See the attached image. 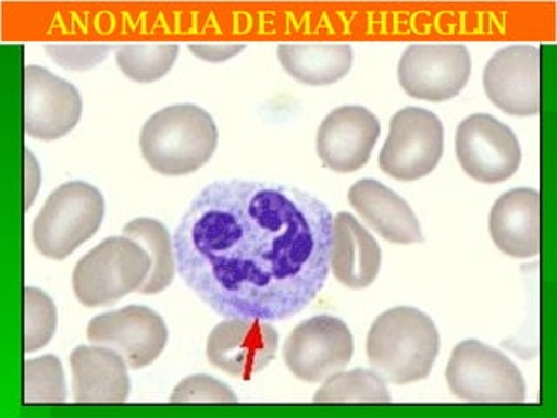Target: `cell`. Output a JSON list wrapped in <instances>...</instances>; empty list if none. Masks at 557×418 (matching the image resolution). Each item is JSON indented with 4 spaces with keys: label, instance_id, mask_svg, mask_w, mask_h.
Masks as SVG:
<instances>
[{
    "label": "cell",
    "instance_id": "1",
    "mask_svg": "<svg viewBox=\"0 0 557 418\" xmlns=\"http://www.w3.org/2000/svg\"><path fill=\"white\" fill-rule=\"evenodd\" d=\"M333 214L301 188L252 180L209 183L173 235L176 269L226 319L283 321L330 275Z\"/></svg>",
    "mask_w": 557,
    "mask_h": 418
},
{
    "label": "cell",
    "instance_id": "2",
    "mask_svg": "<svg viewBox=\"0 0 557 418\" xmlns=\"http://www.w3.org/2000/svg\"><path fill=\"white\" fill-rule=\"evenodd\" d=\"M440 345V331L425 312L394 307L371 324L366 353L385 382L405 385L431 374Z\"/></svg>",
    "mask_w": 557,
    "mask_h": 418
},
{
    "label": "cell",
    "instance_id": "3",
    "mask_svg": "<svg viewBox=\"0 0 557 418\" xmlns=\"http://www.w3.org/2000/svg\"><path fill=\"white\" fill-rule=\"evenodd\" d=\"M218 127L211 113L197 104H171L153 113L139 135L147 164L165 176L200 170L213 157Z\"/></svg>",
    "mask_w": 557,
    "mask_h": 418
},
{
    "label": "cell",
    "instance_id": "4",
    "mask_svg": "<svg viewBox=\"0 0 557 418\" xmlns=\"http://www.w3.org/2000/svg\"><path fill=\"white\" fill-rule=\"evenodd\" d=\"M150 267L148 253L136 241L113 235L77 261L72 286L84 307L96 309L139 292L150 275Z\"/></svg>",
    "mask_w": 557,
    "mask_h": 418
},
{
    "label": "cell",
    "instance_id": "5",
    "mask_svg": "<svg viewBox=\"0 0 557 418\" xmlns=\"http://www.w3.org/2000/svg\"><path fill=\"white\" fill-rule=\"evenodd\" d=\"M104 199L86 182H66L51 192L34 222V244L44 257L63 260L100 231Z\"/></svg>",
    "mask_w": 557,
    "mask_h": 418
},
{
    "label": "cell",
    "instance_id": "6",
    "mask_svg": "<svg viewBox=\"0 0 557 418\" xmlns=\"http://www.w3.org/2000/svg\"><path fill=\"white\" fill-rule=\"evenodd\" d=\"M446 382L453 396L466 403L513 405L527 399V382L516 362L479 340H463L453 348Z\"/></svg>",
    "mask_w": 557,
    "mask_h": 418
},
{
    "label": "cell",
    "instance_id": "7",
    "mask_svg": "<svg viewBox=\"0 0 557 418\" xmlns=\"http://www.w3.org/2000/svg\"><path fill=\"white\" fill-rule=\"evenodd\" d=\"M444 127L434 112L406 107L392 118L387 142L380 152V168L392 179L414 182L440 164Z\"/></svg>",
    "mask_w": 557,
    "mask_h": 418
},
{
    "label": "cell",
    "instance_id": "8",
    "mask_svg": "<svg viewBox=\"0 0 557 418\" xmlns=\"http://www.w3.org/2000/svg\"><path fill=\"white\" fill-rule=\"evenodd\" d=\"M472 60L463 44H411L397 66L399 84L411 98L448 101L469 83Z\"/></svg>",
    "mask_w": 557,
    "mask_h": 418
},
{
    "label": "cell",
    "instance_id": "9",
    "mask_svg": "<svg viewBox=\"0 0 557 418\" xmlns=\"http://www.w3.org/2000/svg\"><path fill=\"white\" fill-rule=\"evenodd\" d=\"M284 362L301 382H324L345 370L354 356V336L342 319L313 316L289 333Z\"/></svg>",
    "mask_w": 557,
    "mask_h": 418
},
{
    "label": "cell",
    "instance_id": "10",
    "mask_svg": "<svg viewBox=\"0 0 557 418\" xmlns=\"http://www.w3.org/2000/svg\"><path fill=\"white\" fill-rule=\"evenodd\" d=\"M455 152L470 179L492 185L509 180L521 164L518 136L490 113H474L460 122Z\"/></svg>",
    "mask_w": 557,
    "mask_h": 418
},
{
    "label": "cell",
    "instance_id": "11",
    "mask_svg": "<svg viewBox=\"0 0 557 418\" xmlns=\"http://www.w3.org/2000/svg\"><path fill=\"white\" fill-rule=\"evenodd\" d=\"M87 339L92 345L121 354L129 370H141L161 356L170 333L156 310L145 305H129L92 318L87 327Z\"/></svg>",
    "mask_w": 557,
    "mask_h": 418
},
{
    "label": "cell",
    "instance_id": "12",
    "mask_svg": "<svg viewBox=\"0 0 557 418\" xmlns=\"http://www.w3.org/2000/svg\"><path fill=\"white\" fill-rule=\"evenodd\" d=\"M484 93L502 112L518 118L540 112V49L535 44H512L487 61Z\"/></svg>",
    "mask_w": 557,
    "mask_h": 418
},
{
    "label": "cell",
    "instance_id": "13",
    "mask_svg": "<svg viewBox=\"0 0 557 418\" xmlns=\"http://www.w3.org/2000/svg\"><path fill=\"white\" fill-rule=\"evenodd\" d=\"M277 347V330L269 322L226 319L209 333L206 356L218 370L249 380L274 361Z\"/></svg>",
    "mask_w": 557,
    "mask_h": 418
},
{
    "label": "cell",
    "instance_id": "14",
    "mask_svg": "<svg viewBox=\"0 0 557 418\" xmlns=\"http://www.w3.org/2000/svg\"><path fill=\"white\" fill-rule=\"evenodd\" d=\"M83 115V98L74 84L49 72L28 65L25 69L26 135L44 142L69 135Z\"/></svg>",
    "mask_w": 557,
    "mask_h": 418
},
{
    "label": "cell",
    "instance_id": "15",
    "mask_svg": "<svg viewBox=\"0 0 557 418\" xmlns=\"http://www.w3.org/2000/svg\"><path fill=\"white\" fill-rule=\"evenodd\" d=\"M382 127L371 110L344 104L331 110L318 130V153L336 173H354L370 161Z\"/></svg>",
    "mask_w": 557,
    "mask_h": 418
},
{
    "label": "cell",
    "instance_id": "16",
    "mask_svg": "<svg viewBox=\"0 0 557 418\" xmlns=\"http://www.w3.org/2000/svg\"><path fill=\"white\" fill-rule=\"evenodd\" d=\"M74 399L84 405H117L129 397L127 365L112 348L92 345L70 354Z\"/></svg>",
    "mask_w": 557,
    "mask_h": 418
},
{
    "label": "cell",
    "instance_id": "17",
    "mask_svg": "<svg viewBox=\"0 0 557 418\" xmlns=\"http://www.w3.org/2000/svg\"><path fill=\"white\" fill-rule=\"evenodd\" d=\"M348 202L383 239L396 244L423 243L422 226L411 206L379 180L354 183Z\"/></svg>",
    "mask_w": 557,
    "mask_h": 418
},
{
    "label": "cell",
    "instance_id": "18",
    "mask_svg": "<svg viewBox=\"0 0 557 418\" xmlns=\"http://www.w3.org/2000/svg\"><path fill=\"white\" fill-rule=\"evenodd\" d=\"M490 234L496 248L513 258L540 253V194L535 188L505 192L490 213Z\"/></svg>",
    "mask_w": 557,
    "mask_h": 418
},
{
    "label": "cell",
    "instance_id": "19",
    "mask_svg": "<svg viewBox=\"0 0 557 418\" xmlns=\"http://www.w3.org/2000/svg\"><path fill=\"white\" fill-rule=\"evenodd\" d=\"M331 270L350 290L371 286L380 274L382 251L373 235L350 213L333 218Z\"/></svg>",
    "mask_w": 557,
    "mask_h": 418
},
{
    "label": "cell",
    "instance_id": "20",
    "mask_svg": "<svg viewBox=\"0 0 557 418\" xmlns=\"http://www.w3.org/2000/svg\"><path fill=\"white\" fill-rule=\"evenodd\" d=\"M277 57L286 74L298 83L330 86L350 72L354 51L345 42H284Z\"/></svg>",
    "mask_w": 557,
    "mask_h": 418
},
{
    "label": "cell",
    "instance_id": "21",
    "mask_svg": "<svg viewBox=\"0 0 557 418\" xmlns=\"http://www.w3.org/2000/svg\"><path fill=\"white\" fill-rule=\"evenodd\" d=\"M124 235L148 253L150 257V275L139 287L144 295H157L164 292L173 283L176 274V258H174L173 237L165 229L164 223L156 218H135L122 229Z\"/></svg>",
    "mask_w": 557,
    "mask_h": 418
},
{
    "label": "cell",
    "instance_id": "22",
    "mask_svg": "<svg viewBox=\"0 0 557 418\" xmlns=\"http://www.w3.org/2000/svg\"><path fill=\"white\" fill-rule=\"evenodd\" d=\"M315 403H391L387 382L374 370L339 371L324 380L313 396Z\"/></svg>",
    "mask_w": 557,
    "mask_h": 418
},
{
    "label": "cell",
    "instance_id": "23",
    "mask_svg": "<svg viewBox=\"0 0 557 418\" xmlns=\"http://www.w3.org/2000/svg\"><path fill=\"white\" fill-rule=\"evenodd\" d=\"M174 42H129L117 48V65L122 74L136 83H153L170 74L178 58Z\"/></svg>",
    "mask_w": 557,
    "mask_h": 418
},
{
    "label": "cell",
    "instance_id": "24",
    "mask_svg": "<svg viewBox=\"0 0 557 418\" xmlns=\"http://www.w3.org/2000/svg\"><path fill=\"white\" fill-rule=\"evenodd\" d=\"M23 405H60L66 399L63 366L57 356H42L25 362Z\"/></svg>",
    "mask_w": 557,
    "mask_h": 418
},
{
    "label": "cell",
    "instance_id": "25",
    "mask_svg": "<svg viewBox=\"0 0 557 418\" xmlns=\"http://www.w3.org/2000/svg\"><path fill=\"white\" fill-rule=\"evenodd\" d=\"M57 305L39 287H25V353L46 347L57 333Z\"/></svg>",
    "mask_w": 557,
    "mask_h": 418
},
{
    "label": "cell",
    "instance_id": "26",
    "mask_svg": "<svg viewBox=\"0 0 557 418\" xmlns=\"http://www.w3.org/2000/svg\"><path fill=\"white\" fill-rule=\"evenodd\" d=\"M112 44L91 42H51L46 44V52L52 61L63 69L72 72H87L92 66L100 65L101 61L112 51Z\"/></svg>",
    "mask_w": 557,
    "mask_h": 418
},
{
    "label": "cell",
    "instance_id": "27",
    "mask_svg": "<svg viewBox=\"0 0 557 418\" xmlns=\"http://www.w3.org/2000/svg\"><path fill=\"white\" fill-rule=\"evenodd\" d=\"M171 403H237V396L226 383L209 374H191L174 388Z\"/></svg>",
    "mask_w": 557,
    "mask_h": 418
},
{
    "label": "cell",
    "instance_id": "28",
    "mask_svg": "<svg viewBox=\"0 0 557 418\" xmlns=\"http://www.w3.org/2000/svg\"><path fill=\"white\" fill-rule=\"evenodd\" d=\"M246 44L243 42H191L188 44L194 54L199 60L211 61V63H222V61L231 60L244 51Z\"/></svg>",
    "mask_w": 557,
    "mask_h": 418
},
{
    "label": "cell",
    "instance_id": "29",
    "mask_svg": "<svg viewBox=\"0 0 557 418\" xmlns=\"http://www.w3.org/2000/svg\"><path fill=\"white\" fill-rule=\"evenodd\" d=\"M26 159V199L25 208H30L34 205L35 194L39 190L40 171L39 164L35 161L30 150H25Z\"/></svg>",
    "mask_w": 557,
    "mask_h": 418
}]
</instances>
